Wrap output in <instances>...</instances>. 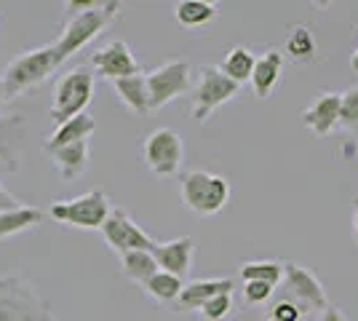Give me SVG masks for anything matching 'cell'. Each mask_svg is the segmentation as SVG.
<instances>
[{
	"label": "cell",
	"mask_w": 358,
	"mask_h": 321,
	"mask_svg": "<svg viewBox=\"0 0 358 321\" xmlns=\"http://www.w3.org/2000/svg\"><path fill=\"white\" fill-rule=\"evenodd\" d=\"M0 321H57V316L32 281L0 276Z\"/></svg>",
	"instance_id": "1"
},
{
	"label": "cell",
	"mask_w": 358,
	"mask_h": 321,
	"mask_svg": "<svg viewBox=\"0 0 358 321\" xmlns=\"http://www.w3.org/2000/svg\"><path fill=\"white\" fill-rule=\"evenodd\" d=\"M118 8H120V3L110 0V3H94L89 11L73 14V19L64 24L59 41L51 43L54 54H57V62L62 64L64 59H70L73 54H78L83 46H89L91 41L118 16Z\"/></svg>",
	"instance_id": "2"
},
{
	"label": "cell",
	"mask_w": 358,
	"mask_h": 321,
	"mask_svg": "<svg viewBox=\"0 0 358 321\" xmlns=\"http://www.w3.org/2000/svg\"><path fill=\"white\" fill-rule=\"evenodd\" d=\"M179 193L182 201L190 212L201 214V217H211L224 209V204L230 201V183L211 174V171H185L179 180Z\"/></svg>",
	"instance_id": "3"
},
{
	"label": "cell",
	"mask_w": 358,
	"mask_h": 321,
	"mask_svg": "<svg viewBox=\"0 0 358 321\" xmlns=\"http://www.w3.org/2000/svg\"><path fill=\"white\" fill-rule=\"evenodd\" d=\"M94 97V70L89 64H78L70 73H64L54 89V102H51V121L62 126L70 118L86 113Z\"/></svg>",
	"instance_id": "4"
},
{
	"label": "cell",
	"mask_w": 358,
	"mask_h": 321,
	"mask_svg": "<svg viewBox=\"0 0 358 321\" xmlns=\"http://www.w3.org/2000/svg\"><path fill=\"white\" fill-rule=\"evenodd\" d=\"M57 67H59V62H57V54H54L51 46L24 51L22 57H16V59L6 67V73L0 78V80H3L6 99L27 92V89L38 86V83H43L45 78L51 76Z\"/></svg>",
	"instance_id": "5"
},
{
	"label": "cell",
	"mask_w": 358,
	"mask_h": 321,
	"mask_svg": "<svg viewBox=\"0 0 358 321\" xmlns=\"http://www.w3.org/2000/svg\"><path fill=\"white\" fill-rule=\"evenodd\" d=\"M113 212L110 199L105 190H89L78 199L70 201H54L48 214L70 228H83V230H99L105 225L107 214Z\"/></svg>",
	"instance_id": "6"
},
{
	"label": "cell",
	"mask_w": 358,
	"mask_h": 321,
	"mask_svg": "<svg viewBox=\"0 0 358 321\" xmlns=\"http://www.w3.org/2000/svg\"><path fill=\"white\" fill-rule=\"evenodd\" d=\"M145 83H148V107L150 110H161L169 102H174L177 97L190 92V83H193L190 62H166L161 67L150 70L148 76H145Z\"/></svg>",
	"instance_id": "7"
},
{
	"label": "cell",
	"mask_w": 358,
	"mask_h": 321,
	"mask_svg": "<svg viewBox=\"0 0 358 321\" xmlns=\"http://www.w3.org/2000/svg\"><path fill=\"white\" fill-rule=\"evenodd\" d=\"M238 83H233L220 67L203 64L201 73H198V83L193 89V118L198 123H203L217 107L230 102L238 94Z\"/></svg>",
	"instance_id": "8"
},
{
	"label": "cell",
	"mask_w": 358,
	"mask_h": 321,
	"mask_svg": "<svg viewBox=\"0 0 358 321\" xmlns=\"http://www.w3.org/2000/svg\"><path fill=\"white\" fill-rule=\"evenodd\" d=\"M142 158L152 174L158 177H177L182 169V158H185V148H182V137L174 129H155L150 131L142 148Z\"/></svg>",
	"instance_id": "9"
},
{
	"label": "cell",
	"mask_w": 358,
	"mask_h": 321,
	"mask_svg": "<svg viewBox=\"0 0 358 321\" xmlns=\"http://www.w3.org/2000/svg\"><path fill=\"white\" fill-rule=\"evenodd\" d=\"M99 230H102L107 244L113 246L118 255H126V252H150L155 246V241L123 209H113V212L107 214L105 225Z\"/></svg>",
	"instance_id": "10"
},
{
	"label": "cell",
	"mask_w": 358,
	"mask_h": 321,
	"mask_svg": "<svg viewBox=\"0 0 358 321\" xmlns=\"http://www.w3.org/2000/svg\"><path fill=\"white\" fill-rule=\"evenodd\" d=\"M24 134H27V118L11 113L0 115V174H14L24 158Z\"/></svg>",
	"instance_id": "11"
},
{
	"label": "cell",
	"mask_w": 358,
	"mask_h": 321,
	"mask_svg": "<svg viewBox=\"0 0 358 321\" xmlns=\"http://www.w3.org/2000/svg\"><path fill=\"white\" fill-rule=\"evenodd\" d=\"M91 70H94V76L118 80V78L139 76V62L126 41H110L91 57Z\"/></svg>",
	"instance_id": "12"
},
{
	"label": "cell",
	"mask_w": 358,
	"mask_h": 321,
	"mask_svg": "<svg viewBox=\"0 0 358 321\" xmlns=\"http://www.w3.org/2000/svg\"><path fill=\"white\" fill-rule=\"evenodd\" d=\"M284 278H286L289 292H292V297L299 300L302 306L313 308V311H324V308H329L327 292H324V287H321V281L315 278V273H310L308 268H302V265H297V262H286Z\"/></svg>",
	"instance_id": "13"
},
{
	"label": "cell",
	"mask_w": 358,
	"mask_h": 321,
	"mask_svg": "<svg viewBox=\"0 0 358 321\" xmlns=\"http://www.w3.org/2000/svg\"><path fill=\"white\" fill-rule=\"evenodd\" d=\"M193 252L195 244L190 236H182L174 241H164V244H155L150 249L152 260L158 265V271L171 273L185 281V276L190 273V265H193Z\"/></svg>",
	"instance_id": "14"
},
{
	"label": "cell",
	"mask_w": 358,
	"mask_h": 321,
	"mask_svg": "<svg viewBox=\"0 0 358 321\" xmlns=\"http://www.w3.org/2000/svg\"><path fill=\"white\" fill-rule=\"evenodd\" d=\"M302 126L310 129L315 137H329L340 126V94H318V99L302 113Z\"/></svg>",
	"instance_id": "15"
},
{
	"label": "cell",
	"mask_w": 358,
	"mask_h": 321,
	"mask_svg": "<svg viewBox=\"0 0 358 321\" xmlns=\"http://www.w3.org/2000/svg\"><path fill=\"white\" fill-rule=\"evenodd\" d=\"M284 54L278 48H270L262 57H257L252 70V92L257 99H268L275 92L278 80H281V70H284Z\"/></svg>",
	"instance_id": "16"
},
{
	"label": "cell",
	"mask_w": 358,
	"mask_h": 321,
	"mask_svg": "<svg viewBox=\"0 0 358 321\" xmlns=\"http://www.w3.org/2000/svg\"><path fill=\"white\" fill-rule=\"evenodd\" d=\"M222 292H233V278H198V281H190L182 287L174 308L177 311H198L206 300H211L214 294H222Z\"/></svg>",
	"instance_id": "17"
},
{
	"label": "cell",
	"mask_w": 358,
	"mask_h": 321,
	"mask_svg": "<svg viewBox=\"0 0 358 321\" xmlns=\"http://www.w3.org/2000/svg\"><path fill=\"white\" fill-rule=\"evenodd\" d=\"M94 129H96V121L91 118L89 113H80V115L70 118L67 123L57 126V131L51 134V139H45L43 150L51 153V150L64 148V145H73V142H89V137L94 134Z\"/></svg>",
	"instance_id": "18"
},
{
	"label": "cell",
	"mask_w": 358,
	"mask_h": 321,
	"mask_svg": "<svg viewBox=\"0 0 358 321\" xmlns=\"http://www.w3.org/2000/svg\"><path fill=\"white\" fill-rule=\"evenodd\" d=\"M48 155L54 158V164L64 180H75L89 169V142H73V145L51 150Z\"/></svg>",
	"instance_id": "19"
},
{
	"label": "cell",
	"mask_w": 358,
	"mask_h": 321,
	"mask_svg": "<svg viewBox=\"0 0 358 321\" xmlns=\"http://www.w3.org/2000/svg\"><path fill=\"white\" fill-rule=\"evenodd\" d=\"M41 222H43V212L38 206L19 204L14 209H3L0 212V238H8V236H16V233L38 228Z\"/></svg>",
	"instance_id": "20"
},
{
	"label": "cell",
	"mask_w": 358,
	"mask_h": 321,
	"mask_svg": "<svg viewBox=\"0 0 358 321\" xmlns=\"http://www.w3.org/2000/svg\"><path fill=\"white\" fill-rule=\"evenodd\" d=\"M113 86H115V92H118L120 102L129 107L131 113H136V115H145V113H150V107H148V83H145V76H142V73H139V76L118 78V80H113Z\"/></svg>",
	"instance_id": "21"
},
{
	"label": "cell",
	"mask_w": 358,
	"mask_h": 321,
	"mask_svg": "<svg viewBox=\"0 0 358 321\" xmlns=\"http://www.w3.org/2000/svg\"><path fill=\"white\" fill-rule=\"evenodd\" d=\"M217 6L214 3H206V0H182L177 8H174V16L182 27L187 30H201L211 24L217 19Z\"/></svg>",
	"instance_id": "22"
},
{
	"label": "cell",
	"mask_w": 358,
	"mask_h": 321,
	"mask_svg": "<svg viewBox=\"0 0 358 321\" xmlns=\"http://www.w3.org/2000/svg\"><path fill=\"white\" fill-rule=\"evenodd\" d=\"M315 51H318V46H315L313 30L305 24H294L289 38H286L284 59L294 62V64H310V62H315Z\"/></svg>",
	"instance_id": "23"
},
{
	"label": "cell",
	"mask_w": 358,
	"mask_h": 321,
	"mask_svg": "<svg viewBox=\"0 0 358 321\" xmlns=\"http://www.w3.org/2000/svg\"><path fill=\"white\" fill-rule=\"evenodd\" d=\"M254 62H257V57H254L252 48L246 46H233L227 48V54H224L222 59V70L224 76L230 78L233 83H243V80H249L252 78V70H254Z\"/></svg>",
	"instance_id": "24"
},
{
	"label": "cell",
	"mask_w": 358,
	"mask_h": 321,
	"mask_svg": "<svg viewBox=\"0 0 358 321\" xmlns=\"http://www.w3.org/2000/svg\"><path fill=\"white\" fill-rule=\"evenodd\" d=\"M120 268H123V276L136 281V284H145L148 278L158 273V265H155L150 252H126V255H120Z\"/></svg>",
	"instance_id": "25"
},
{
	"label": "cell",
	"mask_w": 358,
	"mask_h": 321,
	"mask_svg": "<svg viewBox=\"0 0 358 321\" xmlns=\"http://www.w3.org/2000/svg\"><path fill=\"white\" fill-rule=\"evenodd\" d=\"M182 278L171 273H164V271H158V273L148 278L145 284H142V290L148 292L152 300H158V303H177L179 292H182Z\"/></svg>",
	"instance_id": "26"
},
{
	"label": "cell",
	"mask_w": 358,
	"mask_h": 321,
	"mask_svg": "<svg viewBox=\"0 0 358 321\" xmlns=\"http://www.w3.org/2000/svg\"><path fill=\"white\" fill-rule=\"evenodd\" d=\"M243 281H265L270 287H278L284 278V262L275 260H254L241 265Z\"/></svg>",
	"instance_id": "27"
},
{
	"label": "cell",
	"mask_w": 358,
	"mask_h": 321,
	"mask_svg": "<svg viewBox=\"0 0 358 321\" xmlns=\"http://www.w3.org/2000/svg\"><path fill=\"white\" fill-rule=\"evenodd\" d=\"M340 126L358 134V86L340 94Z\"/></svg>",
	"instance_id": "28"
},
{
	"label": "cell",
	"mask_w": 358,
	"mask_h": 321,
	"mask_svg": "<svg viewBox=\"0 0 358 321\" xmlns=\"http://www.w3.org/2000/svg\"><path fill=\"white\" fill-rule=\"evenodd\" d=\"M230 308H233V292H222V294H214L211 300H206L198 311L206 321H220L230 313Z\"/></svg>",
	"instance_id": "29"
},
{
	"label": "cell",
	"mask_w": 358,
	"mask_h": 321,
	"mask_svg": "<svg viewBox=\"0 0 358 321\" xmlns=\"http://www.w3.org/2000/svg\"><path fill=\"white\" fill-rule=\"evenodd\" d=\"M273 290H275V287H270L265 281H243V300L252 303V306H259V303L270 300Z\"/></svg>",
	"instance_id": "30"
},
{
	"label": "cell",
	"mask_w": 358,
	"mask_h": 321,
	"mask_svg": "<svg viewBox=\"0 0 358 321\" xmlns=\"http://www.w3.org/2000/svg\"><path fill=\"white\" fill-rule=\"evenodd\" d=\"M302 316V308L297 303H292V300H281V303H275L273 306V313H270V319L275 321H299Z\"/></svg>",
	"instance_id": "31"
},
{
	"label": "cell",
	"mask_w": 358,
	"mask_h": 321,
	"mask_svg": "<svg viewBox=\"0 0 358 321\" xmlns=\"http://www.w3.org/2000/svg\"><path fill=\"white\" fill-rule=\"evenodd\" d=\"M14 206H19V201L8 193L3 185H0V212H3V209H14Z\"/></svg>",
	"instance_id": "32"
},
{
	"label": "cell",
	"mask_w": 358,
	"mask_h": 321,
	"mask_svg": "<svg viewBox=\"0 0 358 321\" xmlns=\"http://www.w3.org/2000/svg\"><path fill=\"white\" fill-rule=\"evenodd\" d=\"M318 321H345V316L343 313H340V311H337V308H324V311H321V319Z\"/></svg>",
	"instance_id": "33"
},
{
	"label": "cell",
	"mask_w": 358,
	"mask_h": 321,
	"mask_svg": "<svg viewBox=\"0 0 358 321\" xmlns=\"http://www.w3.org/2000/svg\"><path fill=\"white\" fill-rule=\"evenodd\" d=\"M353 206H356V212H353V238H356V244H358V196H356V201H353Z\"/></svg>",
	"instance_id": "34"
},
{
	"label": "cell",
	"mask_w": 358,
	"mask_h": 321,
	"mask_svg": "<svg viewBox=\"0 0 358 321\" xmlns=\"http://www.w3.org/2000/svg\"><path fill=\"white\" fill-rule=\"evenodd\" d=\"M350 67H353V73L358 76V46H356V51H353V57H350Z\"/></svg>",
	"instance_id": "35"
},
{
	"label": "cell",
	"mask_w": 358,
	"mask_h": 321,
	"mask_svg": "<svg viewBox=\"0 0 358 321\" xmlns=\"http://www.w3.org/2000/svg\"><path fill=\"white\" fill-rule=\"evenodd\" d=\"M3 102H6V92H3V80H0V107H3Z\"/></svg>",
	"instance_id": "36"
},
{
	"label": "cell",
	"mask_w": 358,
	"mask_h": 321,
	"mask_svg": "<svg viewBox=\"0 0 358 321\" xmlns=\"http://www.w3.org/2000/svg\"><path fill=\"white\" fill-rule=\"evenodd\" d=\"M268 321H275V319H268Z\"/></svg>",
	"instance_id": "37"
}]
</instances>
